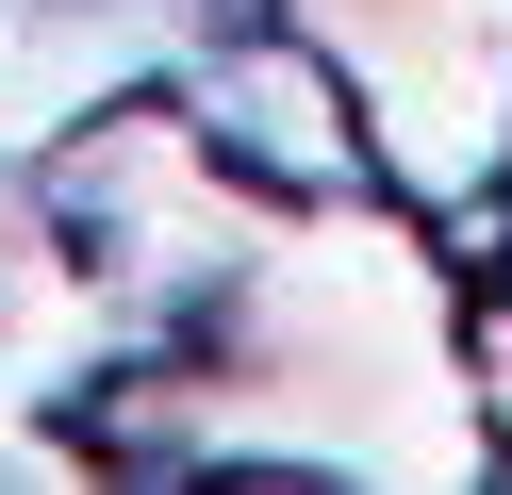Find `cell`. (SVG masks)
I'll use <instances>...</instances> for the list:
<instances>
[{
	"mask_svg": "<svg viewBox=\"0 0 512 495\" xmlns=\"http://www.w3.org/2000/svg\"><path fill=\"white\" fill-rule=\"evenodd\" d=\"M182 116L215 132V149L248 165L265 198H331V182H380L364 165V99H347V66L314 50L298 17H199L182 33Z\"/></svg>",
	"mask_w": 512,
	"mask_h": 495,
	"instance_id": "2",
	"label": "cell"
},
{
	"mask_svg": "<svg viewBox=\"0 0 512 495\" xmlns=\"http://www.w3.org/2000/svg\"><path fill=\"white\" fill-rule=\"evenodd\" d=\"M364 99L380 198L446 231V264H496V165H512V0H281Z\"/></svg>",
	"mask_w": 512,
	"mask_h": 495,
	"instance_id": "1",
	"label": "cell"
},
{
	"mask_svg": "<svg viewBox=\"0 0 512 495\" xmlns=\"http://www.w3.org/2000/svg\"><path fill=\"white\" fill-rule=\"evenodd\" d=\"M496 297H512V165H496Z\"/></svg>",
	"mask_w": 512,
	"mask_h": 495,
	"instance_id": "3",
	"label": "cell"
}]
</instances>
